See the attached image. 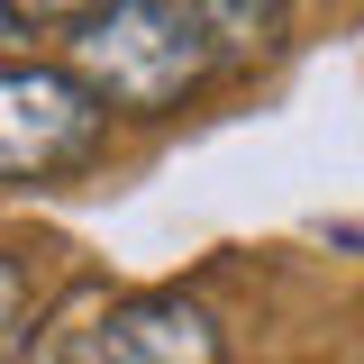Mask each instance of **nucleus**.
<instances>
[{"label":"nucleus","instance_id":"obj_6","mask_svg":"<svg viewBox=\"0 0 364 364\" xmlns=\"http://www.w3.org/2000/svg\"><path fill=\"white\" fill-rule=\"evenodd\" d=\"M18 318H28V282H18V264L0 255V355L18 346Z\"/></svg>","mask_w":364,"mask_h":364},{"label":"nucleus","instance_id":"obj_1","mask_svg":"<svg viewBox=\"0 0 364 364\" xmlns=\"http://www.w3.org/2000/svg\"><path fill=\"white\" fill-rule=\"evenodd\" d=\"M64 73L100 100V109H128V119H164L191 91L219 73V55L200 37V18L182 0H100L73 18L64 37Z\"/></svg>","mask_w":364,"mask_h":364},{"label":"nucleus","instance_id":"obj_4","mask_svg":"<svg viewBox=\"0 0 364 364\" xmlns=\"http://www.w3.org/2000/svg\"><path fill=\"white\" fill-rule=\"evenodd\" d=\"M182 9L200 18L219 73H246V64L282 55V37H291V0H182Z\"/></svg>","mask_w":364,"mask_h":364},{"label":"nucleus","instance_id":"obj_2","mask_svg":"<svg viewBox=\"0 0 364 364\" xmlns=\"http://www.w3.org/2000/svg\"><path fill=\"white\" fill-rule=\"evenodd\" d=\"M100 100L64 64H0V182H55L100 146Z\"/></svg>","mask_w":364,"mask_h":364},{"label":"nucleus","instance_id":"obj_3","mask_svg":"<svg viewBox=\"0 0 364 364\" xmlns=\"http://www.w3.org/2000/svg\"><path fill=\"white\" fill-rule=\"evenodd\" d=\"M55 364H228L219 328L200 301H173V291H146V301H109L91 310Z\"/></svg>","mask_w":364,"mask_h":364},{"label":"nucleus","instance_id":"obj_5","mask_svg":"<svg viewBox=\"0 0 364 364\" xmlns=\"http://www.w3.org/2000/svg\"><path fill=\"white\" fill-rule=\"evenodd\" d=\"M82 9H100V0H0L9 28H73Z\"/></svg>","mask_w":364,"mask_h":364}]
</instances>
